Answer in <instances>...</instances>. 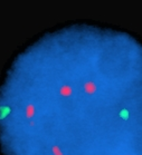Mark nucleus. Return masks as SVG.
<instances>
[{"label":"nucleus","mask_w":142,"mask_h":155,"mask_svg":"<svg viewBox=\"0 0 142 155\" xmlns=\"http://www.w3.org/2000/svg\"><path fill=\"white\" fill-rule=\"evenodd\" d=\"M142 45L75 25L16 57L0 86L4 155H139Z\"/></svg>","instance_id":"f257e3e1"}]
</instances>
